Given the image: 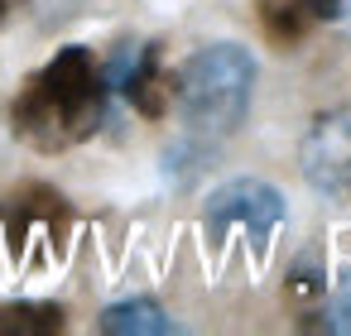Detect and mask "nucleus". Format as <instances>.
Wrapping results in <instances>:
<instances>
[{"label": "nucleus", "instance_id": "4", "mask_svg": "<svg viewBox=\"0 0 351 336\" xmlns=\"http://www.w3.org/2000/svg\"><path fill=\"white\" fill-rule=\"evenodd\" d=\"M298 164H303L308 188H317L327 197L351 192V106L327 111V116L313 120V130L303 135Z\"/></svg>", "mask_w": 351, "mask_h": 336}, {"label": "nucleus", "instance_id": "1", "mask_svg": "<svg viewBox=\"0 0 351 336\" xmlns=\"http://www.w3.org/2000/svg\"><path fill=\"white\" fill-rule=\"evenodd\" d=\"M101 120H106V82H101L97 58L82 44L58 49L25 82L10 111L15 135L39 154H58V149L92 140Z\"/></svg>", "mask_w": 351, "mask_h": 336}, {"label": "nucleus", "instance_id": "5", "mask_svg": "<svg viewBox=\"0 0 351 336\" xmlns=\"http://www.w3.org/2000/svg\"><path fill=\"white\" fill-rule=\"evenodd\" d=\"M101 82L106 92L130 96L145 116L164 111V92H159V49L154 44H121L106 63H101Z\"/></svg>", "mask_w": 351, "mask_h": 336}, {"label": "nucleus", "instance_id": "7", "mask_svg": "<svg viewBox=\"0 0 351 336\" xmlns=\"http://www.w3.org/2000/svg\"><path fill=\"white\" fill-rule=\"evenodd\" d=\"M58 326H63V312L58 307H39V302L0 307V331H58Z\"/></svg>", "mask_w": 351, "mask_h": 336}, {"label": "nucleus", "instance_id": "6", "mask_svg": "<svg viewBox=\"0 0 351 336\" xmlns=\"http://www.w3.org/2000/svg\"><path fill=\"white\" fill-rule=\"evenodd\" d=\"M101 331H111V336H169L178 326L154 298H125V302H111L101 312Z\"/></svg>", "mask_w": 351, "mask_h": 336}, {"label": "nucleus", "instance_id": "3", "mask_svg": "<svg viewBox=\"0 0 351 336\" xmlns=\"http://www.w3.org/2000/svg\"><path fill=\"white\" fill-rule=\"evenodd\" d=\"M284 216H289V207H284L279 188H269L265 178H231L207 197L202 235H207L212 250H221L231 235H241L255 250V259H265V250H269L274 231L284 226Z\"/></svg>", "mask_w": 351, "mask_h": 336}, {"label": "nucleus", "instance_id": "10", "mask_svg": "<svg viewBox=\"0 0 351 336\" xmlns=\"http://www.w3.org/2000/svg\"><path fill=\"white\" fill-rule=\"evenodd\" d=\"M5 10H10V0H0V20H5Z\"/></svg>", "mask_w": 351, "mask_h": 336}, {"label": "nucleus", "instance_id": "2", "mask_svg": "<svg viewBox=\"0 0 351 336\" xmlns=\"http://www.w3.org/2000/svg\"><path fill=\"white\" fill-rule=\"evenodd\" d=\"M255 96V58L241 44H207L197 49L178 77H173V101L183 120V140L217 149L226 135L241 130L245 111Z\"/></svg>", "mask_w": 351, "mask_h": 336}, {"label": "nucleus", "instance_id": "9", "mask_svg": "<svg viewBox=\"0 0 351 336\" xmlns=\"http://www.w3.org/2000/svg\"><path fill=\"white\" fill-rule=\"evenodd\" d=\"M313 20H346L351 15V0H303Z\"/></svg>", "mask_w": 351, "mask_h": 336}, {"label": "nucleus", "instance_id": "8", "mask_svg": "<svg viewBox=\"0 0 351 336\" xmlns=\"http://www.w3.org/2000/svg\"><path fill=\"white\" fill-rule=\"evenodd\" d=\"M322 326H327V331H351V279H341V288L332 293Z\"/></svg>", "mask_w": 351, "mask_h": 336}]
</instances>
